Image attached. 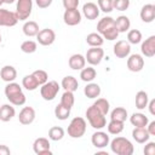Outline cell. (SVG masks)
I'll return each instance as SVG.
<instances>
[{"label": "cell", "instance_id": "681fc988", "mask_svg": "<svg viewBox=\"0 0 155 155\" xmlns=\"http://www.w3.org/2000/svg\"><path fill=\"white\" fill-rule=\"evenodd\" d=\"M147 107L149 108V113L151 115H155V99H151L150 102H148V105Z\"/></svg>", "mask_w": 155, "mask_h": 155}, {"label": "cell", "instance_id": "7bdbcfd3", "mask_svg": "<svg viewBox=\"0 0 155 155\" xmlns=\"http://www.w3.org/2000/svg\"><path fill=\"white\" fill-rule=\"evenodd\" d=\"M113 6L117 11H126L130 7V0H113Z\"/></svg>", "mask_w": 155, "mask_h": 155}, {"label": "cell", "instance_id": "ab89813d", "mask_svg": "<svg viewBox=\"0 0 155 155\" xmlns=\"http://www.w3.org/2000/svg\"><path fill=\"white\" fill-rule=\"evenodd\" d=\"M36 48H38V45H36V42L33 41V40H25V41H23L22 45H21L22 52L28 53V54H29V53H34V52L36 51Z\"/></svg>", "mask_w": 155, "mask_h": 155}, {"label": "cell", "instance_id": "2e32d148", "mask_svg": "<svg viewBox=\"0 0 155 155\" xmlns=\"http://www.w3.org/2000/svg\"><path fill=\"white\" fill-rule=\"evenodd\" d=\"M35 116H36V114H35V110L33 107H23L22 110L19 111L18 121L22 125H30L34 122Z\"/></svg>", "mask_w": 155, "mask_h": 155}, {"label": "cell", "instance_id": "d6986e66", "mask_svg": "<svg viewBox=\"0 0 155 155\" xmlns=\"http://www.w3.org/2000/svg\"><path fill=\"white\" fill-rule=\"evenodd\" d=\"M140 19L145 23H151L155 18V5L153 4H145L140 10Z\"/></svg>", "mask_w": 155, "mask_h": 155}, {"label": "cell", "instance_id": "52a82bcc", "mask_svg": "<svg viewBox=\"0 0 155 155\" xmlns=\"http://www.w3.org/2000/svg\"><path fill=\"white\" fill-rule=\"evenodd\" d=\"M33 10V0H17L16 15L19 21H25L31 15Z\"/></svg>", "mask_w": 155, "mask_h": 155}, {"label": "cell", "instance_id": "1f68e13d", "mask_svg": "<svg viewBox=\"0 0 155 155\" xmlns=\"http://www.w3.org/2000/svg\"><path fill=\"white\" fill-rule=\"evenodd\" d=\"M127 116H128L127 115V110L125 108H122V107H116L110 113V120H117V121L125 122Z\"/></svg>", "mask_w": 155, "mask_h": 155}, {"label": "cell", "instance_id": "ee69618b", "mask_svg": "<svg viewBox=\"0 0 155 155\" xmlns=\"http://www.w3.org/2000/svg\"><path fill=\"white\" fill-rule=\"evenodd\" d=\"M63 6L65 10H70V8H78L79 6V0H62Z\"/></svg>", "mask_w": 155, "mask_h": 155}, {"label": "cell", "instance_id": "ac0fdd59", "mask_svg": "<svg viewBox=\"0 0 155 155\" xmlns=\"http://www.w3.org/2000/svg\"><path fill=\"white\" fill-rule=\"evenodd\" d=\"M82 13L87 19L93 21L99 16V8L94 2H86L82 6Z\"/></svg>", "mask_w": 155, "mask_h": 155}, {"label": "cell", "instance_id": "9a60e30c", "mask_svg": "<svg viewBox=\"0 0 155 155\" xmlns=\"http://www.w3.org/2000/svg\"><path fill=\"white\" fill-rule=\"evenodd\" d=\"M113 52L117 58H126L131 53V44L125 40H120L114 45Z\"/></svg>", "mask_w": 155, "mask_h": 155}, {"label": "cell", "instance_id": "6da1fadb", "mask_svg": "<svg viewBox=\"0 0 155 155\" xmlns=\"http://www.w3.org/2000/svg\"><path fill=\"white\" fill-rule=\"evenodd\" d=\"M97 31L103 36V39H107L109 41L115 40L119 36V31L115 25V21L111 17H103L97 23Z\"/></svg>", "mask_w": 155, "mask_h": 155}, {"label": "cell", "instance_id": "d4e9b609", "mask_svg": "<svg viewBox=\"0 0 155 155\" xmlns=\"http://www.w3.org/2000/svg\"><path fill=\"white\" fill-rule=\"evenodd\" d=\"M16 115V110L11 104H2L0 107V120L4 122L10 121Z\"/></svg>", "mask_w": 155, "mask_h": 155}, {"label": "cell", "instance_id": "4316f807", "mask_svg": "<svg viewBox=\"0 0 155 155\" xmlns=\"http://www.w3.org/2000/svg\"><path fill=\"white\" fill-rule=\"evenodd\" d=\"M23 33L24 35L31 38V36H36L38 33H39V24L35 22V21H27L24 24H23Z\"/></svg>", "mask_w": 155, "mask_h": 155}, {"label": "cell", "instance_id": "44dd1931", "mask_svg": "<svg viewBox=\"0 0 155 155\" xmlns=\"http://www.w3.org/2000/svg\"><path fill=\"white\" fill-rule=\"evenodd\" d=\"M68 64H69L70 69H73V70H81L82 68H85V64H86L85 56H82L80 53L71 54L68 61Z\"/></svg>", "mask_w": 155, "mask_h": 155}, {"label": "cell", "instance_id": "f546056e", "mask_svg": "<svg viewBox=\"0 0 155 155\" xmlns=\"http://www.w3.org/2000/svg\"><path fill=\"white\" fill-rule=\"evenodd\" d=\"M86 42L87 45H90L91 47H99L103 45L104 42V39L101 34L98 33H90L87 36H86Z\"/></svg>", "mask_w": 155, "mask_h": 155}, {"label": "cell", "instance_id": "30bf717a", "mask_svg": "<svg viewBox=\"0 0 155 155\" xmlns=\"http://www.w3.org/2000/svg\"><path fill=\"white\" fill-rule=\"evenodd\" d=\"M19 19L16 12L8 11L6 8H0V27H15Z\"/></svg>", "mask_w": 155, "mask_h": 155}, {"label": "cell", "instance_id": "b9f144b4", "mask_svg": "<svg viewBox=\"0 0 155 155\" xmlns=\"http://www.w3.org/2000/svg\"><path fill=\"white\" fill-rule=\"evenodd\" d=\"M98 8L101 11H103L104 13H109L114 10V6H113V0H98Z\"/></svg>", "mask_w": 155, "mask_h": 155}, {"label": "cell", "instance_id": "8fae6325", "mask_svg": "<svg viewBox=\"0 0 155 155\" xmlns=\"http://www.w3.org/2000/svg\"><path fill=\"white\" fill-rule=\"evenodd\" d=\"M36 39H38V42L40 45H42V46H50L56 40V33L52 29H50V28H45V29L39 30V33L36 35Z\"/></svg>", "mask_w": 155, "mask_h": 155}, {"label": "cell", "instance_id": "8d00e7d4", "mask_svg": "<svg viewBox=\"0 0 155 155\" xmlns=\"http://www.w3.org/2000/svg\"><path fill=\"white\" fill-rule=\"evenodd\" d=\"M64 137V130L59 126H53L48 130V138L51 140H54V142H58L61 140L62 138Z\"/></svg>", "mask_w": 155, "mask_h": 155}, {"label": "cell", "instance_id": "d6a6232c", "mask_svg": "<svg viewBox=\"0 0 155 155\" xmlns=\"http://www.w3.org/2000/svg\"><path fill=\"white\" fill-rule=\"evenodd\" d=\"M22 86L28 91H34L39 87V84L35 80V78L33 76V74H29V75H25L22 79Z\"/></svg>", "mask_w": 155, "mask_h": 155}, {"label": "cell", "instance_id": "ba28073f", "mask_svg": "<svg viewBox=\"0 0 155 155\" xmlns=\"http://www.w3.org/2000/svg\"><path fill=\"white\" fill-rule=\"evenodd\" d=\"M33 150L36 155H51V144L47 138L39 137L33 143Z\"/></svg>", "mask_w": 155, "mask_h": 155}, {"label": "cell", "instance_id": "74e56055", "mask_svg": "<svg viewBox=\"0 0 155 155\" xmlns=\"http://www.w3.org/2000/svg\"><path fill=\"white\" fill-rule=\"evenodd\" d=\"M54 116L58 119V120H67L69 116H70V109L63 107L61 103L58 105H56L54 108Z\"/></svg>", "mask_w": 155, "mask_h": 155}, {"label": "cell", "instance_id": "836d02e7", "mask_svg": "<svg viewBox=\"0 0 155 155\" xmlns=\"http://www.w3.org/2000/svg\"><path fill=\"white\" fill-rule=\"evenodd\" d=\"M75 103V97H74V92L70 91H64V93L61 97V104L68 109H71L73 105Z\"/></svg>", "mask_w": 155, "mask_h": 155}, {"label": "cell", "instance_id": "7c38bea8", "mask_svg": "<svg viewBox=\"0 0 155 155\" xmlns=\"http://www.w3.org/2000/svg\"><path fill=\"white\" fill-rule=\"evenodd\" d=\"M63 21L67 25H70V27L78 25L81 22V13L78 8L65 10L63 13Z\"/></svg>", "mask_w": 155, "mask_h": 155}, {"label": "cell", "instance_id": "f907efd6", "mask_svg": "<svg viewBox=\"0 0 155 155\" xmlns=\"http://www.w3.org/2000/svg\"><path fill=\"white\" fill-rule=\"evenodd\" d=\"M16 0H4V2L5 4H12V2H15Z\"/></svg>", "mask_w": 155, "mask_h": 155}, {"label": "cell", "instance_id": "484cf974", "mask_svg": "<svg viewBox=\"0 0 155 155\" xmlns=\"http://www.w3.org/2000/svg\"><path fill=\"white\" fill-rule=\"evenodd\" d=\"M84 93L87 98H91V99L97 98L101 94V86L94 82H88L84 88Z\"/></svg>", "mask_w": 155, "mask_h": 155}, {"label": "cell", "instance_id": "e0dca14e", "mask_svg": "<svg viewBox=\"0 0 155 155\" xmlns=\"http://www.w3.org/2000/svg\"><path fill=\"white\" fill-rule=\"evenodd\" d=\"M140 51H142V54L148 58H151L155 56V35L149 36L148 39H145V41L142 42Z\"/></svg>", "mask_w": 155, "mask_h": 155}, {"label": "cell", "instance_id": "f35d334b", "mask_svg": "<svg viewBox=\"0 0 155 155\" xmlns=\"http://www.w3.org/2000/svg\"><path fill=\"white\" fill-rule=\"evenodd\" d=\"M142 41V33L138 29H132L128 30L127 33V42L132 45H137Z\"/></svg>", "mask_w": 155, "mask_h": 155}, {"label": "cell", "instance_id": "f1b7e54d", "mask_svg": "<svg viewBox=\"0 0 155 155\" xmlns=\"http://www.w3.org/2000/svg\"><path fill=\"white\" fill-rule=\"evenodd\" d=\"M134 102H136L137 109H139V110L145 109L147 105H148V102H149V96H148V93H147L145 91H138L137 94H136Z\"/></svg>", "mask_w": 155, "mask_h": 155}, {"label": "cell", "instance_id": "bcb514c9", "mask_svg": "<svg viewBox=\"0 0 155 155\" xmlns=\"http://www.w3.org/2000/svg\"><path fill=\"white\" fill-rule=\"evenodd\" d=\"M52 1L53 0H35L38 7H40V8H47L52 4Z\"/></svg>", "mask_w": 155, "mask_h": 155}, {"label": "cell", "instance_id": "f5cc1de1", "mask_svg": "<svg viewBox=\"0 0 155 155\" xmlns=\"http://www.w3.org/2000/svg\"><path fill=\"white\" fill-rule=\"evenodd\" d=\"M0 44H1V33H0Z\"/></svg>", "mask_w": 155, "mask_h": 155}, {"label": "cell", "instance_id": "816d5d0a", "mask_svg": "<svg viewBox=\"0 0 155 155\" xmlns=\"http://www.w3.org/2000/svg\"><path fill=\"white\" fill-rule=\"evenodd\" d=\"M2 4H4V0H0V6H1Z\"/></svg>", "mask_w": 155, "mask_h": 155}, {"label": "cell", "instance_id": "4dcf8cb0", "mask_svg": "<svg viewBox=\"0 0 155 155\" xmlns=\"http://www.w3.org/2000/svg\"><path fill=\"white\" fill-rule=\"evenodd\" d=\"M97 76V71L94 68L92 67H87V68H82L80 71V78L82 81L85 82H92Z\"/></svg>", "mask_w": 155, "mask_h": 155}, {"label": "cell", "instance_id": "7a4b0ae2", "mask_svg": "<svg viewBox=\"0 0 155 155\" xmlns=\"http://www.w3.org/2000/svg\"><path fill=\"white\" fill-rule=\"evenodd\" d=\"M5 96L8 99V102L13 105H23L27 101L25 94L22 91V87L19 86V84L12 81V82H7V85L5 86Z\"/></svg>", "mask_w": 155, "mask_h": 155}, {"label": "cell", "instance_id": "7dc6e473", "mask_svg": "<svg viewBox=\"0 0 155 155\" xmlns=\"http://www.w3.org/2000/svg\"><path fill=\"white\" fill-rule=\"evenodd\" d=\"M147 130L150 136H155V121H150L147 125Z\"/></svg>", "mask_w": 155, "mask_h": 155}, {"label": "cell", "instance_id": "e575fe53", "mask_svg": "<svg viewBox=\"0 0 155 155\" xmlns=\"http://www.w3.org/2000/svg\"><path fill=\"white\" fill-rule=\"evenodd\" d=\"M98 111H101L103 115H107L110 109V104L105 98H97V101L92 104Z\"/></svg>", "mask_w": 155, "mask_h": 155}, {"label": "cell", "instance_id": "3957f363", "mask_svg": "<svg viewBox=\"0 0 155 155\" xmlns=\"http://www.w3.org/2000/svg\"><path fill=\"white\" fill-rule=\"evenodd\" d=\"M110 143V149L116 155H132L134 151L133 144L125 137H116Z\"/></svg>", "mask_w": 155, "mask_h": 155}, {"label": "cell", "instance_id": "277c9868", "mask_svg": "<svg viewBox=\"0 0 155 155\" xmlns=\"http://www.w3.org/2000/svg\"><path fill=\"white\" fill-rule=\"evenodd\" d=\"M86 117H87L90 125L94 130H102L107 125L105 115H103L101 111H98L93 105H91V107L87 108V110H86Z\"/></svg>", "mask_w": 155, "mask_h": 155}, {"label": "cell", "instance_id": "ffe728a7", "mask_svg": "<svg viewBox=\"0 0 155 155\" xmlns=\"http://www.w3.org/2000/svg\"><path fill=\"white\" fill-rule=\"evenodd\" d=\"M132 138L137 143L143 144V143H147L149 140L150 134H149L147 127H134L132 131Z\"/></svg>", "mask_w": 155, "mask_h": 155}, {"label": "cell", "instance_id": "4fadbf2b", "mask_svg": "<svg viewBox=\"0 0 155 155\" xmlns=\"http://www.w3.org/2000/svg\"><path fill=\"white\" fill-rule=\"evenodd\" d=\"M127 68L130 71H133V73L140 71L144 68V58L138 53L131 54L127 58Z\"/></svg>", "mask_w": 155, "mask_h": 155}, {"label": "cell", "instance_id": "cb8c5ba5", "mask_svg": "<svg viewBox=\"0 0 155 155\" xmlns=\"http://www.w3.org/2000/svg\"><path fill=\"white\" fill-rule=\"evenodd\" d=\"M130 122L134 126V127H147L149 119L148 116H145L142 113H133L130 116Z\"/></svg>", "mask_w": 155, "mask_h": 155}, {"label": "cell", "instance_id": "9c48e42d", "mask_svg": "<svg viewBox=\"0 0 155 155\" xmlns=\"http://www.w3.org/2000/svg\"><path fill=\"white\" fill-rule=\"evenodd\" d=\"M103 58H104V50L101 46L88 48L86 52V56H85V59L91 65H98Z\"/></svg>", "mask_w": 155, "mask_h": 155}, {"label": "cell", "instance_id": "83f0119b", "mask_svg": "<svg viewBox=\"0 0 155 155\" xmlns=\"http://www.w3.org/2000/svg\"><path fill=\"white\" fill-rule=\"evenodd\" d=\"M115 21V25H116V29L119 33H126L130 30V27H131V21L127 16H119Z\"/></svg>", "mask_w": 155, "mask_h": 155}, {"label": "cell", "instance_id": "d590c367", "mask_svg": "<svg viewBox=\"0 0 155 155\" xmlns=\"http://www.w3.org/2000/svg\"><path fill=\"white\" fill-rule=\"evenodd\" d=\"M108 132L110 134H119L124 131V122L122 121H117V120H110V122L108 124Z\"/></svg>", "mask_w": 155, "mask_h": 155}, {"label": "cell", "instance_id": "c3c4849f", "mask_svg": "<svg viewBox=\"0 0 155 155\" xmlns=\"http://www.w3.org/2000/svg\"><path fill=\"white\" fill-rule=\"evenodd\" d=\"M10 154H11L10 148L5 144H0V155H10Z\"/></svg>", "mask_w": 155, "mask_h": 155}, {"label": "cell", "instance_id": "8992f818", "mask_svg": "<svg viewBox=\"0 0 155 155\" xmlns=\"http://www.w3.org/2000/svg\"><path fill=\"white\" fill-rule=\"evenodd\" d=\"M59 88H61L59 84L54 80H51V81H47L44 85H41L40 94L45 101H53L56 98V96L58 94Z\"/></svg>", "mask_w": 155, "mask_h": 155}, {"label": "cell", "instance_id": "603a6c76", "mask_svg": "<svg viewBox=\"0 0 155 155\" xmlns=\"http://www.w3.org/2000/svg\"><path fill=\"white\" fill-rule=\"evenodd\" d=\"M61 86L64 88V91H70V92H75L79 87V82L78 80L71 76V75H67L62 79V82H61Z\"/></svg>", "mask_w": 155, "mask_h": 155}, {"label": "cell", "instance_id": "f6af8a7d", "mask_svg": "<svg viewBox=\"0 0 155 155\" xmlns=\"http://www.w3.org/2000/svg\"><path fill=\"white\" fill-rule=\"evenodd\" d=\"M143 151L145 155H155V142H148Z\"/></svg>", "mask_w": 155, "mask_h": 155}, {"label": "cell", "instance_id": "5bb4252c", "mask_svg": "<svg viewBox=\"0 0 155 155\" xmlns=\"http://www.w3.org/2000/svg\"><path fill=\"white\" fill-rule=\"evenodd\" d=\"M109 142H110L109 136H108L105 132H103V131H97V132H94V133L92 134V137H91V143H92V145L96 147V148H98V149L105 148L107 145H109Z\"/></svg>", "mask_w": 155, "mask_h": 155}, {"label": "cell", "instance_id": "60d3db41", "mask_svg": "<svg viewBox=\"0 0 155 155\" xmlns=\"http://www.w3.org/2000/svg\"><path fill=\"white\" fill-rule=\"evenodd\" d=\"M31 74H33V76L35 78V80L38 81L39 86H41V85H44L45 82L48 81V74H47L45 70H42V69H38V70L33 71Z\"/></svg>", "mask_w": 155, "mask_h": 155}, {"label": "cell", "instance_id": "7402d4cb", "mask_svg": "<svg viewBox=\"0 0 155 155\" xmlns=\"http://www.w3.org/2000/svg\"><path fill=\"white\" fill-rule=\"evenodd\" d=\"M0 78L5 82H12L17 78V70L12 65H4L0 70Z\"/></svg>", "mask_w": 155, "mask_h": 155}, {"label": "cell", "instance_id": "5b68a950", "mask_svg": "<svg viewBox=\"0 0 155 155\" xmlns=\"http://www.w3.org/2000/svg\"><path fill=\"white\" fill-rule=\"evenodd\" d=\"M86 126L87 125L84 117L81 116L74 117L68 126V130H67L68 136L71 138H81L86 132Z\"/></svg>", "mask_w": 155, "mask_h": 155}]
</instances>
